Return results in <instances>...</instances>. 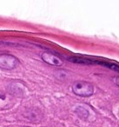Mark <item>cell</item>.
I'll return each instance as SVG.
<instances>
[{"label":"cell","instance_id":"1","mask_svg":"<svg viewBox=\"0 0 119 127\" xmlns=\"http://www.w3.org/2000/svg\"><path fill=\"white\" fill-rule=\"evenodd\" d=\"M72 91L76 95L80 97H89L94 93V87L90 83L78 81L73 84Z\"/></svg>","mask_w":119,"mask_h":127},{"label":"cell","instance_id":"2","mask_svg":"<svg viewBox=\"0 0 119 127\" xmlns=\"http://www.w3.org/2000/svg\"><path fill=\"white\" fill-rule=\"evenodd\" d=\"M18 59L11 54L0 55V68L4 70H12L18 65Z\"/></svg>","mask_w":119,"mask_h":127},{"label":"cell","instance_id":"3","mask_svg":"<svg viewBox=\"0 0 119 127\" xmlns=\"http://www.w3.org/2000/svg\"><path fill=\"white\" fill-rule=\"evenodd\" d=\"M42 59L44 60L45 63L49 64L51 65L54 66H60L63 64V60L59 58V57L56 56V55L52 54L51 52L46 51L42 54Z\"/></svg>","mask_w":119,"mask_h":127},{"label":"cell","instance_id":"4","mask_svg":"<svg viewBox=\"0 0 119 127\" xmlns=\"http://www.w3.org/2000/svg\"><path fill=\"white\" fill-rule=\"evenodd\" d=\"M70 61L73 62V63H77V64H90V60L88 59H84V58H68Z\"/></svg>","mask_w":119,"mask_h":127},{"label":"cell","instance_id":"5","mask_svg":"<svg viewBox=\"0 0 119 127\" xmlns=\"http://www.w3.org/2000/svg\"><path fill=\"white\" fill-rule=\"evenodd\" d=\"M24 127H29V126H24Z\"/></svg>","mask_w":119,"mask_h":127}]
</instances>
